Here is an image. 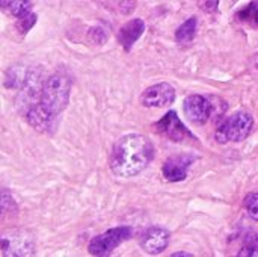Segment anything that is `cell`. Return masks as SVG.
Here are the masks:
<instances>
[{"label":"cell","instance_id":"cell-1","mask_svg":"<svg viewBox=\"0 0 258 257\" xmlns=\"http://www.w3.org/2000/svg\"><path fill=\"white\" fill-rule=\"evenodd\" d=\"M154 156V145L150 138L130 133L119 138L110 153V171L121 179H130L142 173Z\"/></svg>","mask_w":258,"mask_h":257},{"label":"cell","instance_id":"cell-2","mask_svg":"<svg viewBox=\"0 0 258 257\" xmlns=\"http://www.w3.org/2000/svg\"><path fill=\"white\" fill-rule=\"evenodd\" d=\"M71 94V80L62 73L48 76L44 82L39 100L36 101L50 117L57 118L68 106Z\"/></svg>","mask_w":258,"mask_h":257},{"label":"cell","instance_id":"cell-3","mask_svg":"<svg viewBox=\"0 0 258 257\" xmlns=\"http://www.w3.org/2000/svg\"><path fill=\"white\" fill-rule=\"evenodd\" d=\"M254 129V118L245 111L234 112L225 118L216 130V141L221 144L227 142H242L245 141Z\"/></svg>","mask_w":258,"mask_h":257},{"label":"cell","instance_id":"cell-4","mask_svg":"<svg viewBox=\"0 0 258 257\" xmlns=\"http://www.w3.org/2000/svg\"><path fill=\"white\" fill-rule=\"evenodd\" d=\"M132 235H133V230H132V227H127V226L110 229V230L92 238V241L88 245V251L92 256L110 254L115 248H118L121 244L128 241L132 238Z\"/></svg>","mask_w":258,"mask_h":257},{"label":"cell","instance_id":"cell-5","mask_svg":"<svg viewBox=\"0 0 258 257\" xmlns=\"http://www.w3.org/2000/svg\"><path fill=\"white\" fill-rule=\"evenodd\" d=\"M154 129L157 133L163 135L165 138L174 141V142H183L186 138L194 139V135L189 132V129L181 123L175 111H169L162 120H159L154 124Z\"/></svg>","mask_w":258,"mask_h":257},{"label":"cell","instance_id":"cell-6","mask_svg":"<svg viewBox=\"0 0 258 257\" xmlns=\"http://www.w3.org/2000/svg\"><path fill=\"white\" fill-rule=\"evenodd\" d=\"M183 109L184 115L195 124H206L213 114V105L210 103V98L200 94L186 97Z\"/></svg>","mask_w":258,"mask_h":257},{"label":"cell","instance_id":"cell-7","mask_svg":"<svg viewBox=\"0 0 258 257\" xmlns=\"http://www.w3.org/2000/svg\"><path fill=\"white\" fill-rule=\"evenodd\" d=\"M174 100H175V89L172 85L166 82L148 86L141 95V103L147 108H165L172 105Z\"/></svg>","mask_w":258,"mask_h":257},{"label":"cell","instance_id":"cell-8","mask_svg":"<svg viewBox=\"0 0 258 257\" xmlns=\"http://www.w3.org/2000/svg\"><path fill=\"white\" fill-rule=\"evenodd\" d=\"M169 238L171 235L166 229L159 227V226H151L142 233L141 247L148 254H159L163 250H166L169 244Z\"/></svg>","mask_w":258,"mask_h":257},{"label":"cell","instance_id":"cell-9","mask_svg":"<svg viewBox=\"0 0 258 257\" xmlns=\"http://www.w3.org/2000/svg\"><path fill=\"white\" fill-rule=\"evenodd\" d=\"M195 162L192 155H177L165 161L162 173L168 182H181L187 177V170Z\"/></svg>","mask_w":258,"mask_h":257},{"label":"cell","instance_id":"cell-10","mask_svg":"<svg viewBox=\"0 0 258 257\" xmlns=\"http://www.w3.org/2000/svg\"><path fill=\"white\" fill-rule=\"evenodd\" d=\"M145 32V23L141 18H135L127 21L118 32V41L119 44L128 52L133 44L142 36V33Z\"/></svg>","mask_w":258,"mask_h":257},{"label":"cell","instance_id":"cell-11","mask_svg":"<svg viewBox=\"0 0 258 257\" xmlns=\"http://www.w3.org/2000/svg\"><path fill=\"white\" fill-rule=\"evenodd\" d=\"M33 253L32 241L23 236L8 238L6 235L2 236V254L3 256H27Z\"/></svg>","mask_w":258,"mask_h":257},{"label":"cell","instance_id":"cell-12","mask_svg":"<svg viewBox=\"0 0 258 257\" xmlns=\"http://www.w3.org/2000/svg\"><path fill=\"white\" fill-rule=\"evenodd\" d=\"M236 20L252 29H258V0H252L237 11Z\"/></svg>","mask_w":258,"mask_h":257},{"label":"cell","instance_id":"cell-13","mask_svg":"<svg viewBox=\"0 0 258 257\" xmlns=\"http://www.w3.org/2000/svg\"><path fill=\"white\" fill-rule=\"evenodd\" d=\"M197 24H198V21H197L195 17H190L189 20H186V21L177 29V32H175V39H177V42H181V44L190 42V41L195 38V35H197Z\"/></svg>","mask_w":258,"mask_h":257},{"label":"cell","instance_id":"cell-14","mask_svg":"<svg viewBox=\"0 0 258 257\" xmlns=\"http://www.w3.org/2000/svg\"><path fill=\"white\" fill-rule=\"evenodd\" d=\"M258 254V235L255 232L249 230L243 235L242 238V245H240V251L237 253V256L243 257H252Z\"/></svg>","mask_w":258,"mask_h":257},{"label":"cell","instance_id":"cell-15","mask_svg":"<svg viewBox=\"0 0 258 257\" xmlns=\"http://www.w3.org/2000/svg\"><path fill=\"white\" fill-rule=\"evenodd\" d=\"M27 74L29 73H26V70H23V68H17V67L12 68L11 67L8 74H6V86H9V88H21L24 85L26 79H27Z\"/></svg>","mask_w":258,"mask_h":257},{"label":"cell","instance_id":"cell-16","mask_svg":"<svg viewBox=\"0 0 258 257\" xmlns=\"http://www.w3.org/2000/svg\"><path fill=\"white\" fill-rule=\"evenodd\" d=\"M8 9L14 17L21 18L32 12V3L30 0H11L8 5Z\"/></svg>","mask_w":258,"mask_h":257},{"label":"cell","instance_id":"cell-17","mask_svg":"<svg viewBox=\"0 0 258 257\" xmlns=\"http://www.w3.org/2000/svg\"><path fill=\"white\" fill-rule=\"evenodd\" d=\"M243 206L246 209V212L249 214V217L252 220L258 221V192H251L245 197Z\"/></svg>","mask_w":258,"mask_h":257},{"label":"cell","instance_id":"cell-18","mask_svg":"<svg viewBox=\"0 0 258 257\" xmlns=\"http://www.w3.org/2000/svg\"><path fill=\"white\" fill-rule=\"evenodd\" d=\"M35 23H36V15H35L33 12H30V14H27V15L18 18V21H17V29H18L20 33H27V32L33 27Z\"/></svg>","mask_w":258,"mask_h":257},{"label":"cell","instance_id":"cell-19","mask_svg":"<svg viewBox=\"0 0 258 257\" xmlns=\"http://www.w3.org/2000/svg\"><path fill=\"white\" fill-rule=\"evenodd\" d=\"M198 6H200L201 11L209 12V14H213V12L218 11L219 0H198Z\"/></svg>","mask_w":258,"mask_h":257},{"label":"cell","instance_id":"cell-20","mask_svg":"<svg viewBox=\"0 0 258 257\" xmlns=\"http://www.w3.org/2000/svg\"><path fill=\"white\" fill-rule=\"evenodd\" d=\"M172 256H174V257H180V256L190 257V256H192V254H190V253H184V251H180V253H174Z\"/></svg>","mask_w":258,"mask_h":257}]
</instances>
